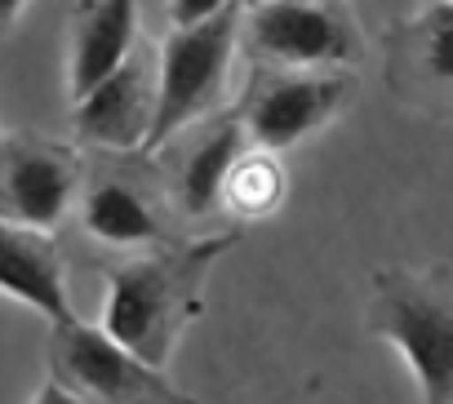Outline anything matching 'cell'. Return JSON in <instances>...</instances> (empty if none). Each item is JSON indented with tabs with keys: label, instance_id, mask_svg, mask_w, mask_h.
Segmentation results:
<instances>
[{
	"label": "cell",
	"instance_id": "cell-7",
	"mask_svg": "<svg viewBox=\"0 0 453 404\" xmlns=\"http://www.w3.org/2000/svg\"><path fill=\"white\" fill-rule=\"evenodd\" d=\"M241 54L267 67H360L369 36L351 0H250Z\"/></svg>",
	"mask_w": 453,
	"mask_h": 404
},
{
	"label": "cell",
	"instance_id": "cell-6",
	"mask_svg": "<svg viewBox=\"0 0 453 404\" xmlns=\"http://www.w3.org/2000/svg\"><path fill=\"white\" fill-rule=\"evenodd\" d=\"M356 67H267L250 63L236 98L241 125L254 147L289 151L329 129L356 103Z\"/></svg>",
	"mask_w": 453,
	"mask_h": 404
},
{
	"label": "cell",
	"instance_id": "cell-14",
	"mask_svg": "<svg viewBox=\"0 0 453 404\" xmlns=\"http://www.w3.org/2000/svg\"><path fill=\"white\" fill-rule=\"evenodd\" d=\"M285 200H289V173L280 164V151L245 147V156L226 173L222 214L241 227H254V223H267L272 214H280Z\"/></svg>",
	"mask_w": 453,
	"mask_h": 404
},
{
	"label": "cell",
	"instance_id": "cell-12",
	"mask_svg": "<svg viewBox=\"0 0 453 404\" xmlns=\"http://www.w3.org/2000/svg\"><path fill=\"white\" fill-rule=\"evenodd\" d=\"M142 0H76L67 19V98L81 103L138 50Z\"/></svg>",
	"mask_w": 453,
	"mask_h": 404
},
{
	"label": "cell",
	"instance_id": "cell-16",
	"mask_svg": "<svg viewBox=\"0 0 453 404\" xmlns=\"http://www.w3.org/2000/svg\"><path fill=\"white\" fill-rule=\"evenodd\" d=\"M27 5H32V0H5V32L23 19V10H27Z\"/></svg>",
	"mask_w": 453,
	"mask_h": 404
},
{
	"label": "cell",
	"instance_id": "cell-4",
	"mask_svg": "<svg viewBox=\"0 0 453 404\" xmlns=\"http://www.w3.org/2000/svg\"><path fill=\"white\" fill-rule=\"evenodd\" d=\"M45 364H50V382L32 395L36 404L45 400H103V404L187 400V391L169 382V369H156L151 360H142L103 320L85 324L81 316H67L50 324Z\"/></svg>",
	"mask_w": 453,
	"mask_h": 404
},
{
	"label": "cell",
	"instance_id": "cell-2",
	"mask_svg": "<svg viewBox=\"0 0 453 404\" xmlns=\"http://www.w3.org/2000/svg\"><path fill=\"white\" fill-rule=\"evenodd\" d=\"M369 329L409 364L426 404H453V276L382 267L369 280Z\"/></svg>",
	"mask_w": 453,
	"mask_h": 404
},
{
	"label": "cell",
	"instance_id": "cell-10",
	"mask_svg": "<svg viewBox=\"0 0 453 404\" xmlns=\"http://www.w3.org/2000/svg\"><path fill=\"white\" fill-rule=\"evenodd\" d=\"M245 147H254V142H250L236 107H222V111L178 129L165 147H156V160L165 169V182L178 200L187 227H196V223L204 227L209 218L222 214L226 173L245 156Z\"/></svg>",
	"mask_w": 453,
	"mask_h": 404
},
{
	"label": "cell",
	"instance_id": "cell-1",
	"mask_svg": "<svg viewBox=\"0 0 453 404\" xmlns=\"http://www.w3.org/2000/svg\"><path fill=\"white\" fill-rule=\"evenodd\" d=\"M241 245V232H200L134 258L103 263V324L156 369H169L178 338L204 316V285L213 267Z\"/></svg>",
	"mask_w": 453,
	"mask_h": 404
},
{
	"label": "cell",
	"instance_id": "cell-8",
	"mask_svg": "<svg viewBox=\"0 0 453 404\" xmlns=\"http://www.w3.org/2000/svg\"><path fill=\"white\" fill-rule=\"evenodd\" d=\"M89 160L81 147L58 142L36 129H5L0 142V218L54 232L72 210H81Z\"/></svg>",
	"mask_w": 453,
	"mask_h": 404
},
{
	"label": "cell",
	"instance_id": "cell-11",
	"mask_svg": "<svg viewBox=\"0 0 453 404\" xmlns=\"http://www.w3.org/2000/svg\"><path fill=\"white\" fill-rule=\"evenodd\" d=\"M76 142L89 151H147L160 111V50L138 45L94 94L72 103Z\"/></svg>",
	"mask_w": 453,
	"mask_h": 404
},
{
	"label": "cell",
	"instance_id": "cell-15",
	"mask_svg": "<svg viewBox=\"0 0 453 404\" xmlns=\"http://www.w3.org/2000/svg\"><path fill=\"white\" fill-rule=\"evenodd\" d=\"M241 5V0H169V27H187V23H204L222 10Z\"/></svg>",
	"mask_w": 453,
	"mask_h": 404
},
{
	"label": "cell",
	"instance_id": "cell-13",
	"mask_svg": "<svg viewBox=\"0 0 453 404\" xmlns=\"http://www.w3.org/2000/svg\"><path fill=\"white\" fill-rule=\"evenodd\" d=\"M0 289H5L10 302L32 307L50 324L76 316L67 293V263L54 232L23 227V223L0 227Z\"/></svg>",
	"mask_w": 453,
	"mask_h": 404
},
{
	"label": "cell",
	"instance_id": "cell-3",
	"mask_svg": "<svg viewBox=\"0 0 453 404\" xmlns=\"http://www.w3.org/2000/svg\"><path fill=\"white\" fill-rule=\"evenodd\" d=\"M85 236L111 249H151L182 240L187 218L165 182L156 151H94L81 191Z\"/></svg>",
	"mask_w": 453,
	"mask_h": 404
},
{
	"label": "cell",
	"instance_id": "cell-9",
	"mask_svg": "<svg viewBox=\"0 0 453 404\" xmlns=\"http://www.w3.org/2000/svg\"><path fill=\"white\" fill-rule=\"evenodd\" d=\"M382 80L409 111L453 120V0H422L382 32Z\"/></svg>",
	"mask_w": 453,
	"mask_h": 404
},
{
	"label": "cell",
	"instance_id": "cell-5",
	"mask_svg": "<svg viewBox=\"0 0 453 404\" xmlns=\"http://www.w3.org/2000/svg\"><path fill=\"white\" fill-rule=\"evenodd\" d=\"M245 5L250 0H241V5L222 10L204 23L169 27V36L160 41V111H156L147 151L165 147L178 129L222 111L226 80H232V67L241 54Z\"/></svg>",
	"mask_w": 453,
	"mask_h": 404
}]
</instances>
